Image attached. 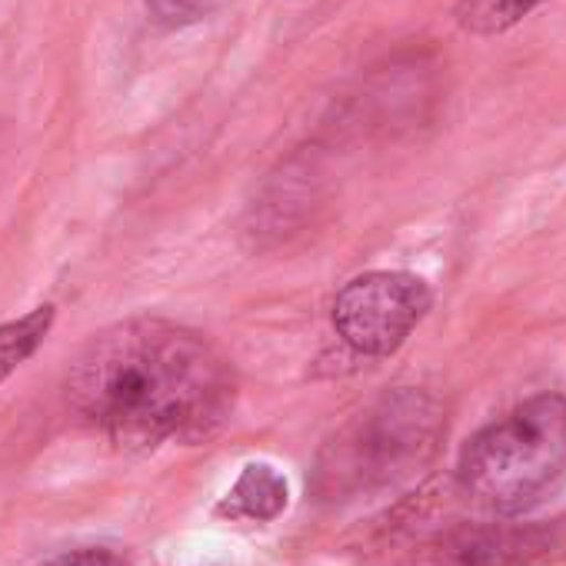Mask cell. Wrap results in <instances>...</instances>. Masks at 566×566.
Here are the masks:
<instances>
[{"mask_svg":"<svg viewBox=\"0 0 566 566\" xmlns=\"http://www.w3.org/2000/svg\"><path fill=\"white\" fill-rule=\"evenodd\" d=\"M233 370L197 331L127 317L94 334L67 374L71 407L120 450L200 443L233 410Z\"/></svg>","mask_w":566,"mask_h":566,"instance_id":"cell-1","label":"cell"},{"mask_svg":"<svg viewBox=\"0 0 566 566\" xmlns=\"http://www.w3.org/2000/svg\"><path fill=\"white\" fill-rule=\"evenodd\" d=\"M566 473V397L539 394L503 420L483 427L460 453L457 480L463 493L516 516L536 506Z\"/></svg>","mask_w":566,"mask_h":566,"instance_id":"cell-2","label":"cell"},{"mask_svg":"<svg viewBox=\"0 0 566 566\" xmlns=\"http://www.w3.org/2000/svg\"><path fill=\"white\" fill-rule=\"evenodd\" d=\"M440 430V407L423 390L384 394L327 440L314 467V490L324 500H354L390 486L433 457Z\"/></svg>","mask_w":566,"mask_h":566,"instance_id":"cell-3","label":"cell"},{"mask_svg":"<svg viewBox=\"0 0 566 566\" xmlns=\"http://www.w3.org/2000/svg\"><path fill=\"white\" fill-rule=\"evenodd\" d=\"M433 294L417 273L370 270L334 297V331L364 357H390L427 317Z\"/></svg>","mask_w":566,"mask_h":566,"instance_id":"cell-4","label":"cell"},{"mask_svg":"<svg viewBox=\"0 0 566 566\" xmlns=\"http://www.w3.org/2000/svg\"><path fill=\"white\" fill-rule=\"evenodd\" d=\"M556 526H470L457 530L437 549L443 566H539L559 549Z\"/></svg>","mask_w":566,"mask_h":566,"instance_id":"cell-5","label":"cell"},{"mask_svg":"<svg viewBox=\"0 0 566 566\" xmlns=\"http://www.w3.org/2000/svg\"><path fill=\"white\" fill-rule=\"evenodd\" d=\"M287 506V480H283L270 463H247L223 503L217 506L220 516L230 520H253L266 523Z\"/></svg>","mask_w":566,"mask_h":566,"instance_id":"cell-6","label":"cell"},{"mask_svg":"<svg viewBox=\"0 0 566 566\" xmlns=\"http://www.w3.org/2000/svg\"><path fill=\"white\" fill-rule=\"evenodd\" d=\"M54 321H57V307L41 304L18 321L0 324V384H4L11 374H18V367H24L41 350Z\"/></svg>","mask_w":566,"mask_h":566,"instance_id":"cell-7","label":"cell"},{"mask_svg":"<svg viewBox=\"0 0 566 566\" xmlns=\"http://www.w3.org/2000/svg\"><path fill=\"white\" fill-rule=\"evenodd\" d=\"M543 0H460L457 4V24L470 34L493 38L520 24Z\"/></svg>","mask_w":566,"mask_h":566,"instance_id":"cell-8","label":"cell"},{"mask_svg":"<svg viewBox=\"0 0 566 566\" xmlns=\"http://www.w3.org/2000/svg\"><path fill=\"white\" fill-rule=\"evenodd\" d=\"M213 8V0H147V11L164 28H187Z\"/></svg>","mask_w":566,"mask_h":566,"instance_id":"cell-9","label":"cell"},{"mask_svg":"<svg viewBox=\"0 0 566 566\" xmlns=\"http://www.w3.org/2000/svg\"><path fill=\"white\" fill-rule=\"evenodd\" d=\"M44 566H127L120 553L107 549V546H81V549H67L54 559H48Z\"/></svg>","mask_w":566,"mask_h":566,"instance_id":"cell-10","label":"cell"}]
</instances>
